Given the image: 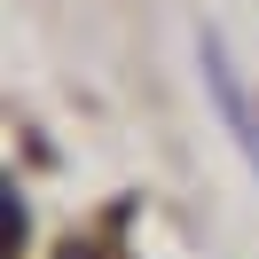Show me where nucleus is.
<instances>
[{
  "mask_svg": "<svg viewBox=\"0 0 259 259\" xmlns=\"http://www.w3.org/2000/svg\"><path fill=\"white\" fill-rule=\"evenodd\" d=\"M204 48V87H212V102H220V118H228V134L243 142V157H251V173H259V110H251V95H243V79L228 71V55H220V39H196Z\"/></svg>",
  "mask_w": 259,
  "mask_h": 259,
  "instance_id": "1",
  "label": "nucleus"
},
{
  "mask_svg": "<svg viewBox=\"0 0 259 259\" xmlns=\"http://www.w3.org/2000/svg\"><path fill=\"white\" fill-rule=\"evenodd\" d=\"M0 220H8V236H0V251L16 259V251H24V196H16V189H0Z\"/></svg>",
  "mask_w": 259,
  "mask_h": 259,
  "instance_id": "2",
  "label": "nucleus"
}]
</instances>
